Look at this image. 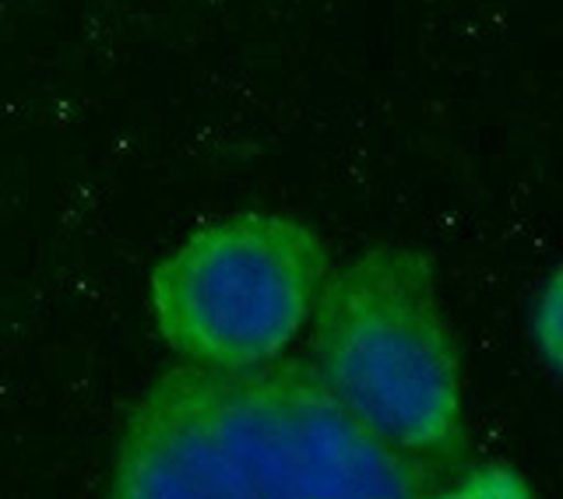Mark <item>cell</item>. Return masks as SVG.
Segmentation results:
<instances>
[{"label":"cell","instance_id":"277c9868","mask_svg":"<svg viewBox=\"0 0 563 499\" xmlns=\"http://www.w3.org/2000/svg\"><path fill=\"white\" fill-rule=\"evenodd\" d=\"M451 483L457 486H448L444 496H528L532 492L525 486V478L507 465H479L468 475L454 472Z\"/></svg>","mask_w":563,"mask_h":499},{"label":"cell","instance_id":"6da1fadb","mask_svg":"<svg viewBox=\"0 0 563 499\" xmlns=\"http://www.w3.org/2000/svg\"><path fill=\"white\" fill-rule=\"evenodd\" d=\"M457 468L380 440L310 359L180 363L123 419L117 499H422Z\"/></svg>","mask_w":563,"mask_h":499},{"label":"cell","instance_id":"7a4b0ae2","mask_svg":"<svg viewBox=\"0 0 563 499\" xmlns=\"http://www.w3.org/2000/svg\"><path fill=\"white\" fill-rule=\"evenodd\" d=\"M310 324L313 366L366 430L409 454L462 465V359L430 254L369 246L324 275Z\"/></svg>","mask_w":563,"mask_h":499},{"label":"cell","instance_id":"3957f363","mask_svg":"<svg viewBox=\"0 0 563 499\" xmlns=\"http://www.w3.org/2000/svg\"><path fill=\"white\" fill-rule=\"evenodd\" d=\"M331 271L317 229L278 211L198 225L148 271L158 337L184 363L251 366L303 331Z\"/></svg>","mask_w":563,"mask_h":499}]
</instances>
